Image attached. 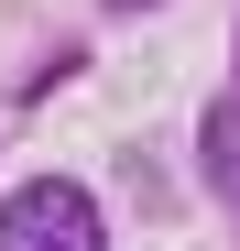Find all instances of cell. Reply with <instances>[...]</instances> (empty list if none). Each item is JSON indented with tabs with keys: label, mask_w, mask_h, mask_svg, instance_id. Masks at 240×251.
Wrapping results in <instances>:
<instances>
[{
	"label": "cell",
	"mask_w": 240,
	"mask_h": 251,
	"mask_svg": "<svg viewBox=\"0 0 240 251\" xmlns=\"http://www.w3.org/2000/svg\"><path fill=\"white\" fill-rule=\"evenodd\" d=\"M0 251H109L98 197H88V186H66V175L11 186V197H0Z\"/></svg>",
	"instance_id": "6da1fadb"
},
{
	"label": "cell",
	"mask_w": 240,
	"mask_h": 251,
	"mask_svg": "<svg viewBox=\"0 0 240 251\" xmlns=\"http://www.w3.org/2000/svg\"><path fill=\"white\" fill-rule=\"evenodd\" d=\"M131 11H142V0H131Z\"/></svg>",
	"instance_id": "3957f363"
},
{
	"label": "cell",
	"mask_w": 240,
	"mask_h": 251,
	"mask_svg": "<svg viewBox=\"0 0 240 251\" xmlns=\"http://www.w3.org/2000/svg\"><path fill=\"white\" fill-rule=\"evenodd\" d=\"M196 153H208V186H218L229 229H240V99H218L208 120H196Z\"/></svg>",
	"instance_id": "7a4b0ae2"
}]
</instances>
